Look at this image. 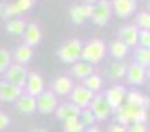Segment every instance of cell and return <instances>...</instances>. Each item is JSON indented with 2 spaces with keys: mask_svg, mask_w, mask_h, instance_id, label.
Listing matches in <instances>:
<instances>
[{
  "mask_svg": "<svg viewBox=\"0 0 150 132\" xmlns=\"http://www.w3.org/2000/svg\"><path fill=\"white\" fill-rule=\"evenodd\" d=\"M115 119L117 120L116 123H120L123 126L129 123H146L147 122V110L134 107L129 104H122L120 107L115 108L113 112Z\"/></svg>",
  "mask_w": 150,
  "mask_h": 132,
  "instance_id": "cell-1",
  "label": "cell"
},
{
  "mask_svg": "<svg viewBox=\"0 0 150 132\" xmlns=\"http://www.w3.org/2000/svg\"><path fill=\"white\" fill-rule=\"evenodd\" d=\"M105 56V43L101 39H91L82 48V59L91 65H97Z\"/></svg>",
  "mask_w": 150,
  "mask_h": 132,
  "instance_id": "cell-2",
  "label": "cell"
},
{
  "mask_svg": "<svg viewBox=\"0 0 150 132\" xmlns=\"http://www.w3.org/2000/svg\"><path fill=\"white\" fill-rule=\"evenodd\" d=\"M82 48H83L82 40H79V39H70L67 42H64L62 45L58 48L57 55H58V58L62 62H66V64H76L77 61H80Z\"/></svg>",
  "mask_w": 150,
  "mask_h": 132,
  "instance_id": "cell-3",
  "label": "cell"
},
{
  "mask_svg": "<svg viewBox=\"0 0 150 132\" xmlns=\"http://www.w3.org/2000/svg\"><path fill=\"white\" fill-rule=\"evenodd\" d=\"M113 15V9H112V3L109 0H98L92 8V15L91 19L92 23L98 27H104L107 23L110 21Z\"/></svg>",
  "mask_w": 150,
  "mask_h": 132,
  "instance_id": "cell-4",
  "label": "cell"
},
{
  "mask_svg": "<svg viewBox=\"0 0 150 132\" xmlns=\"http://www.w3.org/2000/svg\"><path fill=\"white\" fill-rule=\"evenodd\" d=\"M28 70L25 68V65H19V64H11V67L3 73L6 82H9L11 85H15L18 88H23L25 86V82H27V77H28Z\"/></svg>",
  "mask_w": 150,
  "mask_h": 132,
  "instance_id": "cell-5",
  "label": "cell"
},
{
  "mask_svg": "<svg viewBox=\"0 0 150 132\" xmlns=\"http://www.w3.org/2000/svg\"><path fill=\"white\" fill-rule=\"evenodd\" d=\"M57 107H58V100L52 91H43L36 98V108L42 114L55 113Z\"/></svg>",
  "mask_w": 150,
  "mask_h": 132,
  "instance_id": "cell-6",
  "label": "cell"
},
{
  "mask_svg": "<svg viewBox=\"0 0 150 132\" xmlns=\"http://www.w3.org/2000/svg\"><path fill=\"white\" fill-rule=\"evenodd\" d=\"M94 98V92H91L89 89H86L83 85H77L73 86V89L70 92V102H73L74 105H77L80 110L82 108H88L91 101Z\"/></svg>",
  "mask_w": 150,
  "mask_h": 132,
  "instance_id": "cell-7",
  "label": "cell"
},
{
  "mask_svg": "<svg viewBox=\"0 0 150 132\" xmlns=\"http://www.w3.org/2000/svg\"><path fill=\"white\" fill-rule=\"evenodd\" d=\"M89 110L94 113L97 120H105L112 114V108L109 105V102L105 101L104 94H97L94 95L91 104H89Z\"/></svg>",
  "mask_w": 150,
  "mask_h": 132,
  "instance_id": "cell-8",
  "label": "cell"
},
{
  "mask_svg": "<svg viewBox=\"0 0 150 132\" xmlns=\"http://www.w3.org/2000/svg\"><path fill=\"white\" fill-rule=\"evenodd\" d=\"M126 92L128 91H126V88L123 85H115V86L110 88V89L105 91L104 98H105L107 102H109L112 112H113L115 108H117V107H120L123 104L125 97H126Z\"/></svg>",
  "mask_w": 150,
  "mask_h": 132,
  "instance_id": "cell-9",
  "label": "cell"
},
{
  "mask_svg": "<svg viewBox=\"0 0 150 132\" xmlns=\"http://www.w3.org/2000/svg\"><path fill=\"white\" fill-rule=\"evenodd\" d=\"M112 9L119 18H129L137 11V0H112Z\"/></svg>",
  "mask_w": 150,
  "mask_h": 132,
  "instance_id": "cell-10",
  "label": "cell"
},
{
  "mask_svg": "<svg viewBox=\"0 0 150 132\" xmlns=\"http://www.w3.org/2000/svg\"><path fill=\"white\" fill-rule=\"evenodd\" d=\"M25 94L37 98L42 92L45 91V82H43V77H42L39 73L33 71V73H28V77H27V82H25Z\"/></svg>",
  "mask_w": 150,
  "mask_h": 132,
  "instance_id": "cell-11",
  "label": "cell"
},
{
  "mask_svg": "<svg viewBox=\"0 0 150 132\" xmlns=\"http://www.w3.org/2000/svg\"><path fill=\"white\" fill-rule=\"evenodd\" d=\"M21 95H23V89L15 85H11L6 80L0 82V101L2 102H15Z\"/></svg>",
  "mask_w": 150,
  "mask_h": 132,
  "instance_id": "cell-12",
  "label": "cell"
},
{
  "mask_svg": "<svg viewBox=\"0 0 150 132\" xmlns=\"http://www.w3.org/2000/svg\"><path fill=\"white\" fill-rule=\"evenodd\" d=\"M138 28L135 24H131V25H125L119 30V40L123 42L128 48H134L138 45Z\"/></svg>",
  "mask_w": 150,
  "mask_h": 132,
  "instance_id": "cell-13",
  "label": "cell"
},
{
  "mask_svg": "<svg viewBox=\"0 0 150 132\" xmlns=\"http://www.w3.org/2000/svg\"><path fill=\"white\" fill-rule=\"evenodd\" d=\"M79 114H80V108L77 105H74L73 102H64V104L58 105L57 110H55L57 119L62 120V122L70 120V119H76V117H79Z\"/></svg>",
  "mask_w": 150,
  "mask_h": 132,
  "instance_id": "cell-14",
  "label": "cell"
},
{
  "mask_svg": "<svg viewBox=\"0 0 150 132\" xmlns=\"http://www.w3.org/2000/svg\"><path fill=\"white\" fill-rule=\"evenodd\" d=\"M23 40H24V45L30 46V48H34L37 46L40 40H42V30L39 27V24H28L23 33Z\"/></svg>",
  "mask_w": 150,
  "mask_h": 132,
  "instance_id": "cell-15",
  "label": "cell"
},
{
  "mask_svg": "<svg viewBox=\"0 0 150 132\" xmlns=\"http://www.w3.org/2000/svg\"><path fill=\"white\" fill-rule=\"evenodd\" d=\"M126 80L132 85H141L146 79V68H143L141 65L132 62L129 65H126V73H125Z\"/></svg>",
  "mask_w": 150,
  "mask_h": 132,
  "instance_id": "cell-16",
  "label": "cell"
},
{
  "mask_svg": "<svg viewBox=\"0 0 150 132\" xmlns=\"http://www.w3.org/2000/svg\"><path fill=\"white\" fill-rule=\"evenodd\" d=\"M73 86L74 85H73V82H71L70 77H67V76H58L52 82V92L55 95L66 97V95H70Z\"/></svg>",
  "mask_w": 150,
  "mask_h": 132,
  "instance_id": "cell-17",
  "label": "cell"
},
{
  "mask_svg": "<svg viewBox=\"0 0 150 132\" xmlns=\"http://www.w3.org/2000/svg\"><path fill=\"white\" fill-rule=\"evenodd\" d=\"M15 105H16V110L19 113L23 114H33L36 112V98L23 92V95H21L16 101H15Z\"/></svg>",
  "mask_w": 150,
  "mask_h": 132,
  "instance_id": "cell-18",
  "label": "cell"
},
{
  "mask_svg": "<svg viewBox=\"0 0 150 132\" xmlns=\"http://www.w3.org/2000/svg\"><path fill=\"white\" fill-rule=\"evenodd\" d=\"M125 104H129V105H134V107H140V108L147 110L150 107V98L149 97H144L143 94H140L137 91H129V92H126Z\"/></svg>",
  "mask_w": 150,
  "mask_h": 132,
  "instance_id": "cell-19",
  "label": "cell"
},
{
  "mask_svg": "<svg viewBox=\"0 0 150 132\" xmlns=\"http://www.w3.org/2000/svg\"><path fill=\"white\" fill-rule=\"evenodd\" d=\"M33 58V48L24 45V43H21L19 46L15 48V52H13V59L16 61V64L19 65H25L31 61Z\"/></svg>",
  "mask_w": 150,
  "mask_h": 132,
  "instance_id": "cell-20",
  "label": "cell"
},
{
  "mask_svg": "<svg viewBox=\"0 0 150 132\" xmlns=\"http://www.w3.org/2000/svg\"><path fill=\"white\" fill-rule=\"evenodd\" d=\"M109 52H110V55H112L115 59L122 61V59H125V58L128 56V54H129V48H128L123 42H120L119 39H116V40H113V42L110 43Z\"/></svg>",
  "mask_w": 150,
  "mask_h": 132,
  "instance_id": "cell-21",
  "label": "cell"
},
{
  "mask_svg": "<svg viewBox=\"0 0 150 132\" xmlns=\"http://www.w3.org/2000/svg\"><path fill=\"white\" fill-rule=\"evenodd\" d=\"M71 73L74 74V77H77L80 80H85L86 77H89L91 74H94V67H92L91 64L85 62V61H77L73 65Z\"/></svg>",
  "mask_w": 150,
  "mask_h": 132,
  "instance_id": "cell-22",
  "label": "cell"
},
{
  "mask_svg": "<svg viewBox=\"0 0 150 132\" xmlns=\"http://www.w3.org/2000/svg\"><path fill=\"white\" fill-rule=\"evenodd\" d=\"M25 27H27V24H25V21H24L23 18L9 19L8 23H6V25H5L6 31H8L9 34H12V36H23Z\"/></svg>",
  "mask_w": 150,
  "mask_h": 132,
  "instance_id": "cell-23",
  "label": "cell"
},
{
  "mask_svg": "<svg viewBox=\"0 0 150 132\" xmlns=\"http://www.w3.org/2000/svg\"><path fill=\"white\" fill-rule=\"evenodd\" d=\"M125 73H126V65L122 61H113L107 68V76L113 80L125 77Z\"/></svg>",
  "mask_w": 150,
  "mask_h": 132,
  "instance_id": "cell-24",
  "label": "cell"
},
{
  "mask_svg": "<svg viewBox=\"0 0 150 132\" xmlns=\"http://www.w3.org/2000/svg\"><path fill=\"white\" fill-rule=\"evenodd\" d=\"M135 64L141 65L143 68H149L150 67V49H146V48H137L135 49Z\"/></svg>",
  "mask_w": 150,
  "mask_h": 132,
  "instance_id": "cell-25",
  "label": "cell"
},
{
  "mask_svg": "<svg viewBox=\"0 0 150 132\" xmlns=\"http://www.w3.org/2000/svg\"><path fill=\"white\" fill-rule=\"evenodd\" d=\"M83 86L86 88V89H89L91 92H98L101 88H103V77L100 74H91L89 77H86L83 80Z\"/></svg>",
  "mask_w": 150,
  "mask_h": 132,
  "instance_id": "cell-26",
  "label": "cell"
},
{
  "mask_svg": "<svg viewBox=\"0 0 150 132\" xmlns=\"http://www.w3.org/2000/svg\"><path fill=\"white\" fill-rule=\"evenodd\" d=\"M79 120L82 122V125L85 126V128H89V126H94V123H95V116H94V113L91 112L89 108H82L80 110V114H79Z\"/></svg>",
  "mask_w": 150,
  "mask_h": 132,
  "instance_id": "cell-27",
  "label": "cell"
},
{
  "mask_svg": "<svg viewBox=\"0 0 150 132\" xmlns=\"http://www.w3.org/2000/svg\"><path fill=\"white\" fill-rule=\"evenodd\" d=\"M62 129H64V132H83L85 131V126L82 125V122L79 120V117H76V119H70V120L64 122Z\"/></svg>",
  "mask_w": 150,
  "mask_h": 132,
  "instance_id": "cell-28",
  "label": "cell"
},
{
  "mask_svg": "<svg viewBox=\"0 0 150 132\" xmlns=\"http://www.w3.org/2000/svg\"><path fill=\"white\" fill-rule=\"evenodd\" d=\"M12 64V58L8 49L0 48V74H3Z\"/></svg>",
  "mask_w": 150,
  "mask_h": 132,
  "instance_id": "cell-29",
  "label": "cell"
},
{
  "mask_svg": "<svg viewBox=\"0 0 150 132\" xmlns=\"http://www.w3.org/2000/svg\"><path fill=\"white\" fill-rule=\"evenodd\" d=\"M135 25L138 30H150V13L140 12L135 16Z\"/></svg>",
  "mask_w": 150,
  "mask_h": 132,
  "instance_id": "cell-30",
  "label": "cell"
},
{
  "mask_svg": "<svg viewBox=\"0 0 150 132\" xmlns=\"http://www.w3.org/2000/svg\"><path fill=\"white\" fill-rule=\"evenodd\" d=\"M70 19L73 21L74 24H82L83 21L86 19V16H85V13H83L82 5H74V6H71V9H70Z\"/></svg>",
  "mask_w": 150,
  "mask_h": 132,
  "instance_id": "cell-31",
  "label": "cell"
},
{
  "mask_svg": "<svg viewBox=\"0 0 150 132\" xmlns=\"http://www.w3.org/2000/svg\"><path fill=\"white\" fill-rule=\"evenodd\" d=\"M21 12H19V9H18V6H16V3L13 2V3H8V5H3V12H2V16L5 18V19H13V18H18V15H19Z\"/></svg>",
  "mask_w": 150,
  "mask_h": 132,
  "instance_id": "cell-32",
  "label": "cell"
},
{
  "mask_svg": "<svg viewBox=\"0 0 150 132\" xmlns=\"http://www.w3.org/2000/svg\"><path fill=\"white\" fill-rule=\"evenodd\" d=\"M138 45H140V48L150 49V30L138 31Z\"/></svg>",
  "mask_w": 150,
  "mask_h": 132,
  "instance_id": "cell-33",
  "label": "cell"
},
{
  "mask_svg": "<svg viewBox=\"0 0 150 132\" xmlns=\"http://www.w3.org/2000/svg\"><path fill=\"white\" fill-rule=\"evenodd\" d=\"M15 3H16V6H18L19 12L23 13V12H27V11H30V9L33 8L34 0H16Z\"/></svg>",
  "mask_w": 150,
  "mask_h": 132,
  "instance_id": "cell-34",
  "label": "cell"
},
{
  "mask_svg": "<svg viewBox=\"0 0 150 132\" xmlns=\"http://www.w3.org/2000/svg\"><path fill=\"white\" fill-rule=\"evenodd\" d=\"M9 125H11L9 116H8L5 112H2V110H0V131H5Z\"/></svg>",
  "mask_w": 150,
  "mask_h": 132,
  "instance_id": "cell-35",
  "label": "cell"
},
{
  "mask_svg": "<svg viewBox=\"0 0 150 132\" xmlns=\"http://www.w3.org/2000/svg\"><path fill=\"white\" fill-rule=\"evenodd\" d=\"M126 132H147V126L146 123H131Z\"/></svg>",
  "mask_w": 150,
  "mask_h": 132,
  "instance_id": "cell-36",
  "label": "cell"
},
{
  "mask_svg": "<svg viewBox=\"0 0 150 132\" xmlns=\"http://www.w3.org/2000/svg\"><path fill=\"white\" fill-rule=\"evenodd\" d=\"M107 132H126V126H123L120 123H113L109 126V131Z\"/></svg>",
  "mask_w": 150,
  "mask_h": 132,
  "instance_id": "cell-37",
  "label": "cell"
},
{
  "mask_svg": "<svg viewBox=\"0 0 150 132\" xmlns=\"http://www.w3.org/2000/svg\"><path fill=\"white\" fill-rule=\"evenodd\" d=\"M82 8H83V13H85V16L86 18H91V15H92V8H94V5H82Z\"/></svg>",
  "mask_w": 150,
  "mask_h": 132,
  "instance_id": "cell-38",
  "label": "cell"
},
{
  "mask_svg": "<svg viewBox=\"0 0 150 132\" xmlns=\"http://www.w3.org/2000/svg\"><path fill=\"white\" fill-rule=\"evenodd\" d=\"M83 132H101V129L100 128H97L95 125L94 126H89V128H85V131Z\"/></svg>",
  "mask_w": 150,
  "mask_h": 132,
  "instance_id": "cell-39",
  "label": "cell"
},
{
  "mask_svg": "<svg viewBox=\"0 0 150 132\" xmlns=\"http://www.w3.org/2000/svg\"><path fill=\"white\" fill-rule=\"evenodd\" d=\"M31 132H49L46 128H34V129H31Z\"/></svg>",
  "mask_w": 150,
  "mask_h": 132,
  "instance_id": "cell-40",
  "label": "cell"
},
{
  "mask_svg": "<svg viewBox=\"0 0 150 132\" xmlns=\"http://www.w3.org/2000/svg\"><path fill=\"white\" fill-rule=\"evenodd\" d=\"M97 2H98V0H83L85 5H95Z\"/></svg>",
  "mask_w": 150,
  "mask_h": 132,
  "instance_id": "cell-41",
  "label": "cell"
},
{
  "mask_svg": "<svg viewBox=\"0 0 150 132\" xmlns=\"http://www.w3.org/2000/svg\"><path fill=\"white\" fill-rule=\"evenodd\" d=\"M146 77H149V79H150V67L146 70Z\"/></svg>",
  "mask_w": 150,
  "mask_h": 132,
  "instance_id": "cell-42",
  "label": "cell"
},
{
  "mask_svg": "<svg viewBox=\"0 0 150 132\" xmlns=\"http://www.w3.org/2000/svg\"><path fill=\"white\" fill-rule=\"evenodd\" d=\"M2 12H3V3H0V16H2Z\"/></svg>",
  "mask_w": 150,
  "mask_h": 132,
  "instance_id": "cell-43",
  "label": "cell"
},
{
  "mask_svg": "<svg viewBox=\"0 0 150 132\" xmlns=\"http://www.w3.org/2000/svg\"><path fill=\"white\" fill-rule=\"evenodd\" d=\"M147 12H149V13H150V2H149V11H147Z\"/></svg>",
  "mask_w": 150,
  "mask_h": 132,
  "instance_id": "cell-44",
  "label": "cell"
}]
</instances>
